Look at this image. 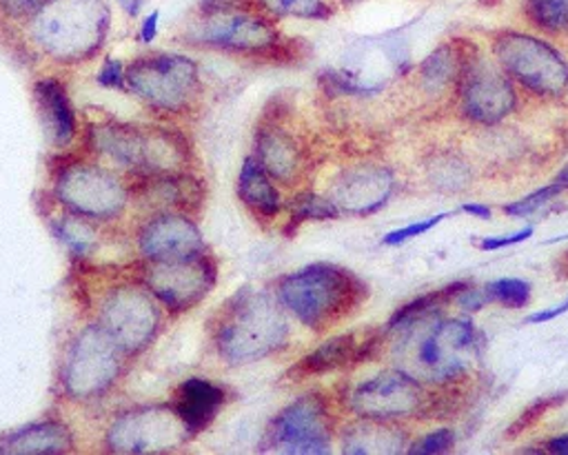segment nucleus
<instances>
[{"label":"nucleus","mask_w":568,"mask_h":455,"mask_svg":"<svg viewBox=\"0 0 568 455\" xmlns=\"http://www.w3.org/2000/svg\"><path fill=\"white\" fill-rule=\"evenodd\" d=\"M402 325L397 363L416 380H455L480 361L482 336L469 320H440L433 309Z\"/></svg>","instance_id":"f257e3e1"},{"label":"nucleus","mask_w":568,"mask_h":455,"mask_svg":"<svg viewBox=\"0 0 568 455\" xmlns=\"http://www.w3.org/2000/svg\"><path fill=\"white\" fill-rule=\"evenodd\" d=\"M365 295L355 276L333 265L304 267L280 282L282 305L312 329H327L342 320Z\"/></svg>","instance_id":"f03ea898"},{"label":"nucleus","mask_w":568,"mask_h":455,"mask_svg":"<svg viewBox=\"0 0 568 455\" xmlns=\"http://www.w3.org/2000/svg\"><path fill=\"white\" fill-rule=\"evenodd\" d=\"M287 340V320L267 295L242 293L229 305L218 331L220 353L229 363L265 358Z\"/></svg>","instance_id":"7ed1b4c3"},{"label":"nucleus","mask_w":568,"mask_h":455,"mask_svg":"<svg viewBox=\"0 0 568 455\" xmlns=\"http://www.w3.org/2000/svg\"><path fill=\"white\" fill-rule=\"evenodd\" d=\"M110 14L98 0H47L34 25L36 38L47 52L61 59L91 54L105 36Z\"/></svg>","instance_id":"20e7f679"},{"label":"nucleus","mask_w":568,"mask_h":455,"mask_svg":"<svg viewBox=\"0 0 568 455\" xmlns=\"http://www.w3.org/2000/svg\"><path fill=\"white\" fill-rule=\"evenodd\" d=\"M495 56L508 74L538 93H561L568 87V65L540 38L504 34L495 40Z\"/></svg>","instance_id":"39448f33"},{"label":"nucleus","mask_w":568,"mask_h":455,"mask_svg":"<svg viewBox=\"0 0 568 455\" xmlns=\"http://www.w3.org/2000/svg\"><path fill=\"white\" fill-rule=\"evenodd\" d=\"M195 63L185 56H147L127 72L129 87L149 103L178 110L195 87Z\"/></svg>","instance_id":"423d86ee"},{"label":"nucleus","mask_w":568,"mask_h":455,"mask_svg":"<svg viewBox=\"0 0 568 455\" xmlns=\"http://www.w3.org/2000/svg\"><path fill=\"white\" fill-rule=\"evenodd\" d=\"M329 416L320 397L304 395L287 407L267 433V448L278 453H327Z\"/></svg>","instance_id":"0eeeda50"},{"label":"nucleus","mask_w":568,"mask_h":455,"mask_svg":"<svg viewBox=\"0 0 568 455\" xmlns=\"http://www.w3.org/2000/svg\"><path fill=\"white\" fill-rule=\"evenodd\" d=\"M425 402L420 382L406 371H382L376 378L357 384L351 395V409L365 418L384 420L416 414Z\"/></svg>","instance_id":"6e6552de"},{"label":"nucleus","mask_w":568,"mask_h":455,"mask_svg":"<svg viewBox=\"0 0 568 455\" xmlns=\"http://www.w3.org/2000/svg\"><path fill=\"white\" fill-rule=\"evenodd\" d=\"M118 349L108 331H85L70 358L65 378L70 391L76 395H93L110 387L118 374Z\"/></svg>","instance_id":"1a4fd4ad"},{"label":"nucleus","mask_w":568,"mask_h":455,"mask_svg":"<svg viewBox=\"0 0 568 455\" xmlns=\"http://www.w3.org/2000/svg\"><path fill=\"white\" fill-rule=\"evenodd\" d=\"M65 205L91 218H110L125 207V189L110 174L93 167H74L59 180Z\"/></svg>","instance_id":"9d476101"},{"label":"nucleus","mask_w":568,"mask_h":455,"mask_svg":"<svg viewBox=\"0 0 568 455\" xmlns=\"http://www.w3.org/2000/svg\"><path fill=\"white\" fill-rule=\"evenodd\" d=\"M105 331L127 351L140 349L159 327V312L151 300L136 289H123L105 305L102 314Z\"/></svg>","instance_id":"9b49d317"},{"label":"nucleus","mask_w":568,"mask_h":455,"mask_svg":"<svg viewBox=\"0 0 568 455\" xmlns=\"http://www.w3.org/2000/svg\"><path fill=\"white\" fill-rule=\"evenodd\" d=\"M212 265L200 256L174 263H161L149 274V287L172 309H187L214 285Z\"/></svg>","instance_id":"f8f14e48"},{"label":"nucleus","mask_w":568,"mask_h":455,"mask_svg":"<svg viewBox=\"0 0 568 455\" xmlns=\"http://www.w3.org/2000/svg\"><path fill=\"white\" fill-rule=\"evenodd\" d=\"M182 431H189L180 416L176 420L167 412H140L123 418L110 435V444L116 451L142 453L163 451L180 444Z\"/></svg>","instance_id":"ddd939ff"},{"label":"nucleus","mask_w":568,"mask_h":455,"mask_svg":"<svg viewBox=\"0 0 568 455\" xmlns=\"http://www.w3.org/2000/svg\"><path fill=\"white\" fill-rule=\"evenodd\" d=\"M515 108V91L510 83L493 69L469 74L462 89V110L469 118L493 125Z\"/></svg>","instance_id":"4468645a"},{"label":"nucleus","mask_w":568,"mask_h":455,"mask_svg":"<svg viewBox=\"0 0 568 455\" xmlns=\"http://www.w3.org/2000/svg\"><path fill=\"white\" fill-rule=\"evenodd\" d=\"M140 247L151 261L174 263L200 256L202 238L193 223L178 216H163L153 220L140 238Z\"/></svg>","instance_id":"2eb2a0df"},{"label":"nucleus","mask_w":568,"mask_h":455,"mask_svg":"<svg viewBox=\"0 0 568 455\" xmlns=\"http://www.w3.org/2000/svg\"><path fill=\"white\" fill-rule=\"evenodd\" d=\"M204 42L238 49V52H261L276 45V31L257 18L249 16H216L198 34Z\"/></svg>","instance_id":"dca6fc26"},{"label":"nucleus","mask_w":568,"mask_h":455,"mask_svg":"<svg viewBox=\"0 0 568 455\" xmlns=\"http://www.w3.org/2000/svg\"><path fill=\"white\" fill-rule=\"evenodd\" d=\"M393 189L391 174L384 169H363L353 172L336 187L333 205L351 214H371L382 207Z\"/></svg>","instance_id":"f3484780"},{"label":"nucleus","mask_w":568,"mask_h":455,"mask_svg":"<svg viewBox=\"0 0 568 455\" xmlns=\"http://www.w3.org/2000/svg\"><path fill=\"white\" fill-rule=\"evenodd\" d=\"M223 402L225 393L216 384L193 378L180 387L176 412L189 429V433H198L216 418Z\"/></svg>","instance_id":"a211bd4d"},{"label":"nucleus","mask_w":568,"mask_h":455,"mask_svg":"<svg viewBox=\"0 0 568 455\" xmlns=\"http://www.w3.org/2000/svg\"><path fill=\"white\" fill-rule=\"evenodd\" d=\"M36 98L38 108L42 112V118L54 136L59 144H65L74 138L76 134V121H74V110L70 105V98L65 89L56 80H42L36 87Z\"/></svg>","instance_id":"6ab92c4d"},{"label":"nucleus","mask_w":568,"mask_h":455,"mask_svg":"<svg viewBox=\"0 0 568 455\" xmlns=\"http://www.w3.org/2000/svg\"><path fill=\"white\" fill-rule=\"evenodd\" d=\"M238 193L247 207L263 216H276L280 212V193L269 180L265 167L255 161L242 165L238 178Z\"/></svg>","instance_id":"aec40b11"},{"label":"nucleus","mask_w":568,"mask_h":455,"mask_svg":"<svg viewBox=\"0 0 568 455\" xmlns=\"http://www.w3.org/2000/svg\"><path fill=\"white\" fill-rule=\"evenodd\" d=\"M72 446V440L63 427L40 425L34 429L18 431L0 442L5 453H63Z\"/></svg>","instance_id":"412c9836"},{"label":"nucleus","mask_w":568,"mask_h":455,"mask_svg":"<svg viewBox=\"0 0 568 455\" xmlns=\"http://www.w3.org/2000/svg\"><path fill=\"white\" fill-rule=\"evenodd\" d=\"M357 338L353 333L331 338L323 346H318L312 356H306L304 363L300 365L302 374H325L340 369L349 363H355L357 358Z\"/></svg>","instance_id":"4be33fe9"},{"label":"nucleus","mask_w":568,"mask_h":455,"mask_svg":"<svg viewBox=\"0 0 568 455\" xmlns=\"http://www.w3.org/2000/svg\"><path fill=\"white\" fill-rule=\"evenodd\" d=\"M404 446V435L397 429L380 425H363L349 433L346 453H397Z\"/></svg>","instance_id":"5701e85b"},{"label":"nucleus","mask_w":568,"mask_h":455,"mask_svg":"<svg viewBox=\"0 0 568 455\" xmlns=\"http://www.w3.org/2000/svg\"><path fill=\"white\" fill-rule=\"evenodd\" d=\"M261 165L278 178H291L298 169V149L280 134H265L261 140Z\"/></svg>","instance_id":"b1692460"},{"label":"nucleus","mask_w":568,"mask_h":455,"mask_svg":"<svg viewBox=\"0 0 568 455\" xmlns=\"http://www.w3.org/2000/svg\"><path fill=\"white\" fill-rule=\"evenodd\" d=\"M464 289H467V285H451V287H446V289L431 291V293H427V295H422V298H418V300L408 302V305H404V307L391 318L389 327H391V329H393V327H400L402 323H406V320H411V318L422 316V314H427V312H433V309L442 307L444 302H449L455 293H459V291H464Z\"/></svg>","instance_id":"393cba45"},{"label":"nucleus","mask_w":568,"mask_h":455,"mask_svg":"<svg viewBox=\"0 0 568 455\" xmlns=\"http://www.w3.org/2000/svg\"><path fill=\"white\" fill-rule=\"evenodd\" d=\"M527 14L548 31L568 29V0H527Z\"/></svg>","instance_id":"a878e982"},{"label":"nucleus","mask_w":568,"mask_h":455,"mask_svg":"<svg viewBox=\"0 0 568 455\" xmlns=\"http://www.w3.org/2000/svg\"><path fill=\"white\" fill-rule=\"evenodd\" d=\"M484 293L489 302H497V305L508 309L525 307L531 300V287L525 280H515V278L491 282L484 287Z\"/></svg>","instance_id":"bb28decb"},{"label":"nucleus","mask_w":568,"mask_h":455,"mask_svg":"<svg viewBox=\"0 0 568 455\" xmlns=\"http://www.w3.org/2000/svg\"><path fill=\"white\" fill-rule=\"evenodd\" d=\"M261 3L278 16H295V18H325V16H329L323 0H261Z\"/></svg>","instance_id":"cd10ccee"},{"label":"nucleus","mask_w":568,"mask_h":455,"mask_svg":"<svg viewBox=\"0 0 568 455\" xmlns=\"http://www.w3.org/2000/svg\"><path fill=\"white\" fill-rule=\"evenodd\" d=\"M455 54L451 47H442L440 52H436L427 63H425V76L429 83L436 85H446L455 72H457V63H455Z\"/></svg>","instance_id":"c85d7f7f"},{"label":"nucleus","mask_w":568,"mask_h":455,"mask_svg":"<svg viewBox=\"0 0 568 455\" xmlns=\"http://www.w3.org/2000/svg\"><path fill=\"white\" fill-rule=\"evenodd\" d=\"M559 191H561V185L555 182V185L544 187V189H540V191H535V193H531V195H527V198H522V200H518V202H510V205L504 207V212H506L508 216H515V218L529 216V214L538 212L540 207H544L546 202L553 200Z\"/></svg>","instance_id":"c756f323"},{"label":"nucleus","mask_w":568,"mask_h":455,"mask_svg":"<svg viewBox=\"0 0 568 455\" xmlns=\"http://www.w3.org/2000/svg\"><path fill=\"white\" fill-rule=\"evenodd\" d=\"M338 207L333 205L331 200H323L316 195H304L295 202V210H293V218L304 220V218H312V220H327L338 216Z\"/></svg>","instance_id":"7c9ffc66"},{"label":"nucleus","mask_w":568,"mask_h":455,"mask_svg":"<svg viewBox=\"0 0 568 455\" xmlns=\"http://www.w3.org/2000/svg\"><path fill=\"white\" fill-rule=\"evenodd\" d=\"M566 400V393H559V395H546L542 400H538L533 407H529L520 418L518 422H513L510 429H508V435H520L525 429H529L531 425H535L546 412H551L553 407H557V404H561Z\"/></svg>","instance_id":"2f4dec72"},{"label":"nucleus","mask_w":568,"mask_h":455,"mask_svg":"<svg viewBox=\"0 0 568 455\" xmlns=\"http://www.w3.org/2000/svg\"><path fill=\"white\" fill-rule=\"evenodd\" d=\"M453 444H455V435L449 429H440V431L429 433L427 438H422L420 442L413 444L408 448V453L411 455H438V453L451 451Z\"/></svg>","instance_id":"473e14b6"},{"label":"nucleus","mask_w":568,"mask_h":455,"mask_svg":"<svg viewBox=\"0 0 568 455\" xmlns=\"http://www.w3.org/2000/svg\"><path fill=\"white\" fill-rule=\"evenodd\" d=\"M451 214H438V216H433V218H429V220H422V223H416V225H408V227H402V229H395V231H391V233H387L384 236V244H402L404 240H408V238H416V236H420V233H427L429 229H433V227H438L444 218H449Z\"/></svg>","instance_id":"72a5a7b5"},{"label":"nucleus","mask_w":568,"mask_h":455,"mask_svg":"<svg viewBox=\"0 0 568 455\" xmlns=\"http://www.w3.org/2000/svg\"><path fill=\"white\" fill-rule=\"evenodd\" d=\"M529 236H533V227H527L518 233H510V236H504V238H487L480 242V247L484 251H493V249H504V247H510V244H518V242H525Z\"/></svg>","instance_id":"f704fd0d"},{"label":"nucleus","mask_w":568,"mask_h":455,"mask_svg":"<svg viewBox=\"0 0 568 455\" xmlns=\"http://www.w3.org/2000/svg\"><path fill=\"white\" fill-rule=\"evenodd\" d=\"M98 80H100V85H105V87H121L123 80H125L123 65L118 61H108L105 67H102Z\"/></svg>","instance_id":"c9c22d12"},{"label":"nucleus","mask_w":568,"mask_h":455,"mask_svg":"<svg viewBox=\"0 0 568 455\" xmlns=\"http://www.w3.org/2000/svg\"><path fill=\"white\" fill-rule=\"evenodd\" d=\"M566 312H568V300H564L561 305L553 307V309H546V312H540V314L529 316L525 323H527V325H542V323H548V320H553V318H559V316L566 314Z\"/></svg>","instance_id":"e433bc0d"},{"label":"nucleus","mask_w":568,"mask_h":455,"mask_svg":"<svg viewBox=\"0 0 568 455\" xmlns=\"http://www.w3.org/2000/svg\"><path fill=\"white\" fill-rule=\"evenodd\" d=\"M156 29H159V14L153 12L149 18H144V23L140 27V40L142 42L153 40V36H156Z\"/></svg>","instance_id":"4c0bfd02"},{"label":"nucleus","mask_w":568,"mask_h":455,"mask_svg":"<svg viewBox=\"0 0 568 455\" xmlns=\"http://www.w3.org/2000/svg\"><path fill=\"white\" fill-rule=\"evenodd\" d=\"M548 451L557 453V455H568V435H561L557 440L548 442Z\"/></svg>","instance_id":"58836bf2"},{"label":"nucleus","mask_w":568,"mask_h":455,"mask_svg":"<svg viewBox=\"0 0 568 455\" xmlns=\"http://www.w3.org/2000/svg\"><path fill=\"white\" fill-rule=\"evenodd\" d=\"M462 212H467V214H474V216H480V218H491V210L484 207V205H464Z\"/></svg>","instance_id":"ea45409f"},{"label":"nucleus","mask_w":568,"mask_h":455,"mask_svg":"<svg viewBox=\"0 0 568 455\" xmlns=\"http://www.w3.org/2000/svg\"><path fill=\"white\" fill-rule=\"evenodd\" d=\"M231 3H236V0H204V8L220 12V10H227Z\"/></svg>","instance_id":"a19ab883"},{"label":"nucleus","mask_w":568,"mask_h":455,"mask_svg":"<svg viewBox=\"0 0 568 455\" xmlns=\"http://www.w3.org/2000/svg\"><path fill=\"white\" fill-rule=\"evenodd\" d=\"M118 3L129 12V14H138L140 5L144 3V0H118Z\"/></svg>","instance_id":"79ce46f5"},{"label":"nucleus","mask_w":568,"mask_h":455,"mask_svg":"<svg viewBox=\"0 0 568 455\" xmlns=\"http://www.w3.org/2000/svg\"><path fill=\"white\" fill-rule=\"evenodd\" d=\"M557 182L561 185V187H568V165L561 169V174H559V178H557Z\"/></svg>","instance_id":"37998d69"}]
</instances>
